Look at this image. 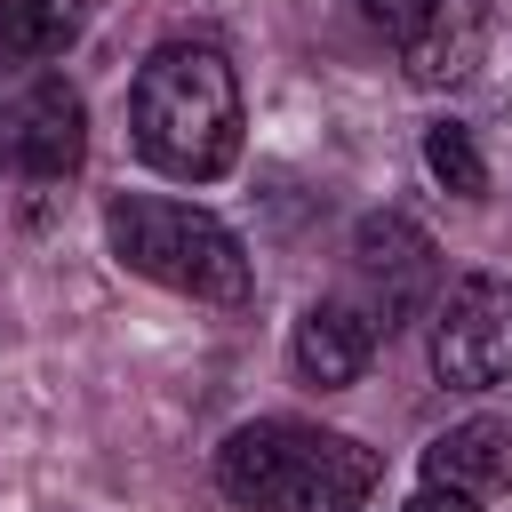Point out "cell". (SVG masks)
<instances>
[{
    "label": "cell",
    "mask_w": 512,
    "mask_h": 512,
    "mask_svg": "<svg viewBox=\"0 0 512 512\" xmlns=\"http://www.w3.org/2000/svg\"><path fill=\"white\" fill-rule=\"evenodd\" d=\"M128 136H136L144 168H160L176 184H216L240 160V72H232V56L200 32L160 40L136 64V88H128Z\"/></svg>",
    "instance_id": "1"
},
{
    "label": "cell",
    "mask_w": 512,
    "mask_h": 512,
    "mask_svg": "<svg viewBox=\"0 0 512 512\" xmlns=\"http://www.w3.org/2000/svg\"><path fill=\"white\" fill-rule=\"evenodd\" d=\"M424 168H432L456 200H480V192H488V160H480L472 128H456V120H432V128H424Z\"/></svg>",
    "instance_id": "11"
},
{
    "label": "cell",
    "mask_w": 512,
    "mask_h": 512,
    "mask_svg": "<svg viewBox=\"0 0 512 512\" xmlns=\"http://www.w3.org/2000/svg\"><path fill=\"white\" fill-rule=\"evenodd\" d=\"M512 480V424L496 416H472V424H448L432 448H424V488H504Z\"/></svg>",
    "instance_id": "8"
},
{
    "label": "cell",
    "mask_w": 512,
    "mask_h": 512,
    "mask_svg": "<svg viewBox=\"0 0 512 512\" xmlns=\"http://www.w3.org/2000/svg\"><path fill=\"white\" fill-rule=\"evenodd\" d=\"M88 24V0H0V48L16 56H64Z\"/></svg>",
    "instance_id": "10"
},
{
    "label": "cell",
    "mask_w": 512,
    "mask_h": 512,
    "mask_svg": "<svg viewBox=\"0 0 512 512\" xmlns=\"http://www.w3.org/2000/svg\"><path fill=\"white\" fill-rule=\"evenodd\" d=\"M88 160V104L72 80L56 72H24L16 88H0V168L56 184Z\"/></svg>",
    "instance_id": "5"
},
{
    "label": "cell",
    "mask_w": 512,
    "mask_h": 512,
    "mask_svg": "<svg viewBox=\"0 0 512 512\" xmlns=\"http://www.w3.org/2000/svg\"><path fill=\"white\" fill-rule=\"evenodd\" d=\"M408 512H480V496H464V488H416Z\"/></svg>",
    "instance_id": "13"
},
{
    "label": "cell",
    "mask_w": 512,
    "mask_h": 512,
    "mask_svg": "<svg viewBox=\"0 0 512 512\" xmlns=\"http://www.w3.org/2000/svg\"><path fill=\"white\" fill-rule=\"evenodd\" d=\"M216 488L240 512H360L376 488V448L304 416H256L224 432Z\"/></svg>",
    "instance_id": "2"
},
{
    "label": "cell",
    "mask_w": 512,
    "mask_h": 512,
    "mask_svg": "<svg viewBox=\"0 0 512 512\" xmlns=\"http://www.w3.org/2000/svg\"><path fill=\"white\" fill-rule=\"evenodd\" d=\"M104 240L112 256L192 304H248V248L224 216L192 208V200H152V192H120L104 200Z\"/></svg>",
    "instance_id": "3"
},
{
    "label": "cell",
    "mask_w": 512,
    "mask_h": 512,
    "mask_svg": "<svg viewBox=\"0 0 512 512\" xmlns=\"http://www.w3.org/2000/svg\"><path fill=\"white\" fill-rule=\"evenodd\" d=\"M440 8H448V0H360V16H368V24H376L392 48H408V40H416V32H424Z\"/></svg>",
    "instance_id": "12"
},
{
    "label": "cell",
    "mask_w": 512,
    "mask_h": 512,
    "mask_svg": "<svg viewBox=\"0 0 512 512\" xmlns=\"http://www.w3.org/2000/svg\"><path fill=\"white\" fill-rule=\"evenodd\" d=\"M376 344H384V328L336 288V296H320V304H304V320H296V336H288V352H296V368H304V384H320V392H344L368 360H376Z\"/></svg>",
    "instance_id": "7"
},
{
    "label": "cell",
    "mask_w": 512,
    "mask_h": 512,
    "mask_svg": "<svg viewBox=\"0 0 512 512\" xmlns=\"http://www.w3.org/2000/svg\"><path fill=\"white\" fill-rule=\"evenodd\" d=\"M432 376L448 392L512 384V280L504 272H464L432 304Z\"/></svg>",
    "instance_id": "4"
},
{
    "label": "cell",
    "mask_w": 512,
    "mask_h": 512,
    "mask_svg": "<svg viewBox=\"0 0 512 512\" xmlns=\"http://www.w3.org/2000/svg\"><path fill=\"white\" fill-rule=\"evenodd\" d=\"M480 48H488V8H480V0H448V8L400 48V64H408L416 88H448V80H464V72L480 64Z\"/></svg>",
    "instance_id": "9"
},
{
    "label": "cell",
    "mask_w": 512,
    "mask_h": 512,
    "mask_svg": "<svg viewBox=\"0 0 512 512\" xmlns=\"http://www.w3.org/2000/svg\"><path fill=\"white\" fill-rule=\"evenodd\" d=\"M432 280H440V256H432V240H424L408 216H368V224L352 232V280H344V296H352L384 336L432 296Z\"/></svg>",
    "instance_id": "6"
}]
</instances>
